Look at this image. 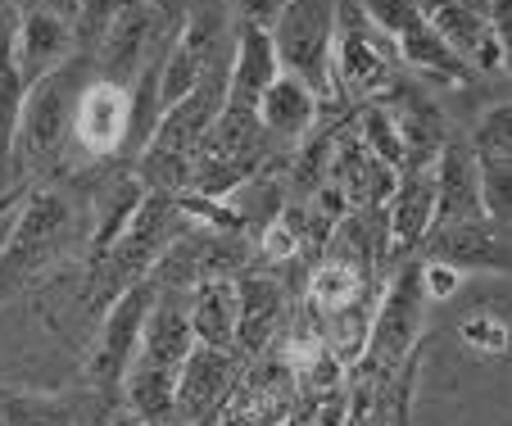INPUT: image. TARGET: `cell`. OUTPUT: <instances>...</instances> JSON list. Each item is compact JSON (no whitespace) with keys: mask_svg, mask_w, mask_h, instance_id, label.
I'll return each instance as SVG.
<instances>
[{"mask_svg":"<svg viewBox=\"0 0 512 426\" xmlns=\"http://www.w3.org/2000/svg\"><path fill=\"white\" fill-rule=\"evenodd\" d=\"M481 186H476V164L467 141H445L435 155V209L431 227H454V223H481Z\"/></svg>","mask_w":512,"mask_h":426,"instance_id":"cell-15","label":"cell"},{"mask_svg":"<svg viewBox=\"0 0 512 426\" xmlns=\"http://www.w3.org/2000/svg\"><path fill=\"white\" fill-rule=\"evenodd\" d=\"M186 322L195 345L236 349V286L227 277L200 281L186 291Z\"/></svg>","mask_w":512,"mask_h":426,"instance_id":"cell-20","label":"cell"},{"mask_svg":"<svg viewBox=\"0 0 512 426\" xmlns=\"http://www.w3.org/2000/svg\"><path fill=\"white\" fill-rule=\"evenodd\" d=\"M236 286V354H263L286 331L290 300L272 277H241Z\"/></svg>","mask_w":512,"mask_h":426,"instance_id":"cell-14","label":"cell"},{"mask_svg":"<svg viewBox=\"0 0 512 426\" xmlns=\"http://www.w3.org/2000/svg\"><path fill=\"white\" fill-rule=\"evenodd\" d=\"M78 55L73 46V23L59 19L50 10H32V5H19V73L23 87L46 73H55L59 64Z\"/></svg>","mask_w":512,"mask_h":426,"instance_id":"cell-17","label":"cell"},{"mask_svg":"<svg viewBox=\"0 0 512 426\" xmlns=\"http://www.w3.org/2000/svg\"><path fill=\"white\" fill-rule=\"evenodd\" d=\"M145 191L150 186L141 182V173L136 168H123V173H114V177H105L100 182V191H96V200H91V227H87V259L91 263H100L109 254V245L123 236V227L132 223V213H136V204L145 200Z\"/></svg>","mask_w":512,"mask_h":426,"instance_id":"cell-18","label":"cell"},{"mask_svg":"<svg viewBox=\"0 0 512 426\" xmlns=\"http://www.w3.org/2000/svg\"><path fill=\"white\" fill-rule=\"evenodd\" d=\"M155 304V281H132L114 300L105 304V318H100V331H96V345L87 354V386L96 390L100 399H118L123 395V377L132 368V354L141 345V327H145V313Z\"/></svg>","mask_w":512,"mask_h":426,"instance_id":"cell-6","label":"cell"},{"mask_svg":"<svg viewBox=\"0 0 512 426\" xmlns=\"http://www.w3.org/2000/svg\"><path fill=\"white\" fill-rule=\"evenodd\" d=\"M417 268H422V291H426V300H454L458 286H463V277H467V272H458L454 263H445V259H422V254H417Z\"/></svg>","mask_w":512,"mask_h":426,"instance_id":"cell-26","label":"cell"},{"mask_svg":"<svg viewBox=\"0 0 512 426\" xmlns=\"http://www.w3.org/2000/svg\"><path fill=\"white\" fill-rule=\"evenodd\" d=\"M363 300H377V281L358 277L349 263L340 259H318L309 268V318H318V327L336 313L354 309Z\"/></svg>","mask_w":512,"mask_h":426,"instance_id":"cell-21","label":"cell"},{"mask_svg":"<svg viewBox=\"0 0 512 426\" xmlns=\"http://www.w3.org/2000/svg\"><path fill=\"white\" fill-rule=\"evenodd\" d=\"M354 132L386 168H395V173L404 168V141H399V127H395V118H390V109L381 105V100H377V105L358 109V114H354Z\"/></svg>","mask_w":512,"mask_h":426,"instance_id":"cell-24","label":"cell"},{"mask_svg":"<svg viewBox=\"0 0 512 426\" xmlns=\"http://www.w3.org/2000/svg\"><path fill=\"white\" fill-rule=\"evenodd\" d=\"M127 136V91L114 82L91 78L73 105V141L87 159H114L123 155Z\"/></svg>","mask_w":512,"mask_h":426,"instance_id":"cell-13","label":"cell"},{"mask_svg":"<svg viewBox=\"0 0 512 426\" xmlns=\"http://www.w3.org/2000/svg\"><path fill=\"white\" fill-rule=\"evenodd\" d=\"M426 291H422V268H417V254L395 263V272L386 277V286L377 291L372 304V322H368V345H363V377L368 381H386L399 363L422 345V318H426Z\"/></svg>","mask_w":512,"mask_h":426,"instance_id":"cell-3","label":"cell"},{"mask_svg":"<svg viewBox=\"0 0 512 426\" xmlns=\"http://www.w3.org/2000/svg\"><path fill=\"white\" fill-rule=\"evenodd\" d=\"M458 336H463V345L472 349V354H481V359H499V354H508V304H481V309L463 313L458 318Z\"/></svg>","mask_w":512,"mask_h":426,"instance_id":"cell-23","label":"cell"},{"mask_svg":"<svg viewBox=\"0 0 512 426\" xmlns=\"http://www.w3.org/2000/svg\"><path fill=\"white\" fill-rule=\"evenodd\" d=\"M417 10H422L426 28L445 41L472 73L476 68L494 73V68L508 64V46L494 37L485 0H417Z\"/></svg>","mask_w":512,"mask_h":426,"instance_id":"cell-8","label":"cell"},{"mask_svg":"<svg viewBox=\"0 0 512 426\" xmlns=\"http://www.w3.org/2000/svg\"><path fill=\"white\" fill-rule=\"evenodd\" d=\"M318 109L322 100L313 96L309 87H304L300 78H290V73H277V78L268 82V91L259 96V127L268 136H277V141H300V136L313 132V123H318Z\"/></svg>","mask_w":512,"mask_h":426,"instance_id":"cell-19","label":"cell"},{"mask_svg":"<svg viewBox=\"0 0 512 426\" xmlns=\"http://www.w3.org/2000/svg\"><path fill=\"white\" fill-rule=\"evenodd\" d=\"M340 195H345L349 209H381L395 186V168H386L377 155H372L363 141H358L354 123L340 127L336 146H331V159H327V177Z\"/></svg>","mask_w":512,"mask_h":426,"instance_id":"cell-12","label":"cell"},{"mask_svg":"<svg viewBox=\"0 0 512 426\" xmlns=\"http://www.w3.org/2000/svg\"><path fill=\"white\" fill-rule=\"evenodd\" d=\"M23 200V191H5L0 195V241H5V232H10V218H14V204Z\"/></svg>","mask_w":512,"mask_h":426,"instance_id":"cell-30","label":"cell"},{"mask_svg":"<svg viewBox=\"0 0 512 426\" xmlns=\"http://www.w3.org/2000/svg\"><path fill=\"white\" fill-rule=\"evenodd\" d=\"M145 5H150V10H159L168 23H182V19H186V10H191L195 0H145Z\"/></svg>","mask_w":512,"mask_h":426,"instance_id":"cell-28","label":"cell"},{"mask_svg":"<svg viewBox=\"0 0 512 426\" xmlns=\"http://www.w3.org/2000/svg\"><path fill=\"white\" fill-rule=\"evenodd\" d=\"M227 10L236 14V23H250V28H272L281 0H223Z\"/></svg>","mask_w":512,"mask_h":426,"instance_id":"cell-27","label":"cell"},{"mask_svg":"<svg viewBox=\"0 0 512 426\" xmlns=\"http://www.w3.org/2000/svg\"><path fill=\"white\" fill-rule=\"evenodd\" d=\"M281 73L300 78L318 100H331V41H336V0H281L268 28Z\"/></svg>","mask_w":512,"mask_h":426,"instance_id":"cell-4","label":"cell"},{"mask_svg":"<svg viewBox=\"0 0 512 426\" xmlns=\"http://www.w3.org/2000/svg\"><path fill=\"white\" fill-rule=\"evenodd\" d=\"M281 73L277 50H272L268 28H250V23H236L232 37V59H227V109H245L254 114L259 109V96L268 91V82Z\"/></svg>","mask_w":512,"mask_h":426,"instance_id":"cell-16","label":"cell"},{"mask_svg":"<svg viewBox=\"0 0 512 426\" xmlns=\"http://www.w3.org/2000/svg\"><path fill=\"white\" fill-rule=\"evenodd\" d=\"M123 5L127 0H78V10H73V46H78L82 59H91V50L100 46L105 28L114 23V14Z\"/></svg>","mask_w":512,"mask_h":426,"instance_id":"cell-25","label":"cell"},{"mask_svg":"<svg viewBox=\"0 0 512 426\" xmlns=\"http://www.w3.org/2000/svg\"><path fill=\"white\" fill-rule=\"evenodd\" d=\"M168 41H173V32H168L164 14L150 10L145 0H127L114 14V23L105 28L100 46L91 50V68H96L100 82H114V87L127 91L150 59L164 55Z\"/></svg>","mask_w":512,"mask_h":426,"instance_id":"cell-7","label":"cell"},{"mask_svg":"<svg viewBox=\"0 0 512 426\" xmlns=\"http://www.w3.org/2000/svg\"><path fill=\"white\" fill-rule=\"evenodd\" d=\"M73 236H78V204L59 186L23 191V200L14 204L10 232L0 241V309L28 291L32 281L46 277L68 254Z\"/></svg>","mask_w":512,"mask_h":426,"instance_id":"cell-1","label":"cell"},{"mask_svg":"<svg viewBox=\"0 0 512 426\" xmlns=\"http://www.w3.org/2000/svg\"><path fill=\"white\" fill-rule=\"evenodd\" d=\"M96 78L91 59L73 55L68 64H59L55 73L28 82L23 87V105H19V127H14V177L23 173H41V168L59 164L73 141V105H78L82 87Z\"/></svg>","mask_w":512,"mask_h":426,"instance_id":"cell-2","label":"cell"},{"mask_svg":"<svg viewBox=\"0 0 512 426\" xmlns=\"http://www.w3.org/2000/svg\"><path fill=\"white\" fill-rule=\"evenodd\" d=\"M241 381V359L236 349H213V345H191L182 372H177L173 390V426H200L218 413L232 386Z\"/></svg>","mask_w":512,"mask_h":426,"instance_id":"cell-9","label":"cell"},{"mask_svg":"<svg viewBox=\"0 0 512 426\" xmlns=\"http://www.w3.org/2000/svg\"><path fill=\"white\" fill-rule=\"evenodd\" d=\"M331 91L340 105H377L395 91V68L381 50V32L363 19L354 0H336V41H331Z\"/></svg>","mask_w":512,"mask_h":426,"instance_id":"cell-5","label":"cell"},{"mask_svg":"<svg viewBox=\"0 0 512 426\" xmlns=\"http://www.w3.org/2000/svg\"><path fill=\"white\" fill-rule=\"evenodd\" d=\"M386 232H390V259H408L417 254L422 236L431 232V209H435V159L431 164H404L395 173V186L386 195Z\"/></svg>","mask_w":512,"mask_h":426,"instance_id":"cell-10","label":"cell"},{"mask_svg":"<svg viewBox=\"0 0 512 426\" xmlns=\"http://www.w3.org/2000/svg\"><path fill=\"white\" fill-rule=\"evenodd\" d=\"M136 426H145V422H136Z\"/></svg>","mask_w":512,"mask_h":426,"instance_id":"cell-31","label":"cell"},{"mask_svg":"<svg viewBox=\"0 0 512 426\" xmlns=\"http://www.w3.org/2000/svg\"><path fill=\"white\" fill-rule=\"evenodd\" d=\"M340 426H368V399L358 395V390H354V395H349V408H345V422H340Z\"/></svg>","mask_w":512,"mask_h":426,"instance_id":"cell-29","label":"cell"},{"mask_svg":"<svg viewBox=\"0 0 512 426\" xmlns=\"http://www.w3.org/2000/svg\"><path fill=\"white\" fill-rule=\"evenodd\" d=\"M0 426H73V404L55 395L0 386Z\"/></svg>","mask_w":512,"mask_h":426,"instance_id":"cell-22","label":"cell"},{"mask_svg":"<svg viewBox=\"0 0 512 426\" xmlns=\"http://www.w3.org/2000/svg\"><path fill=\"white\" fill-rule=\"evenodd\" d=\"M422 259H445L458 272H503L508 277V227L490 223H454V227H431L422 236Z\"/></svg>","mask_w":512,"mask_h":426,"instance_id":"cell-11","label":"cell"}]
</instances>
